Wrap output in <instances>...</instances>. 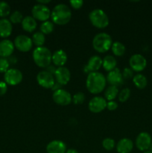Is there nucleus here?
<instances>
[{"label": "nucleus", "mask_w": 152, "mask_h": 153, "mask_svg": "<svg viewBox=\"0 0 152 153\" xmlns=\"http://www.w3.org/2000/svg\"><path fill=\"white\" fill-rule=\"evenodd\" d=\"M23 79L22 72L16 68H10L4 74V82L10 86H16L21 83Z\"/></svg>", "instance_id": "obj_8"}, {"label": "nucleus", "mask_w": 152, "mask_h": 153, "mask_svg": "<svg viewBox=\"0 0 152 153\" xmlns=\"http://www.w3.org/2000/svg\"><path fill=\"white\" fill-rule=\"evenodd\" d=\"M13 30L12 23L10 20L5 18L0 19V37L2 38H7L10 36Z\"/></svg>", "instance_id": "obj_21"}, {"label": "nucleus", "mask_w": 152, "mask_h": 153, "mask_svg": "<svg viewBox=\"0 0 152 153\" xmlns=\"http://www.w3.org/2000/svg\"><path fill=\"white\" fill-rule=\"evenodd\" d=\"M88 108L91 112L98 114L103 111L107 108V101L101 97H95L89 102Z\"/></svg>", "instance_id": "obj_14"}, {"label": "nucleus", "mask_w": 152, "mask_h": 153, "mask_svg": "<svg viewBox=\"0 0 152 153\" xmlns=\"http://www.w3.org/2000/svg\"><path fill=\"white\" fill-rule=\"evenodd\" d=\"M37 82L40 86L46 89H52L55 85V76L46 70L39 72L37 76Z\"/></svg>", "instance_id": "obj_7"}, {"label": "nucleus", "mask_w": 152, "mask_h": 153, "mask_svg": "<svg viewBox=\"0 0 152 153\" xmlns=\"http://www.w3.org/2000/svg\"><path fill=\"white\" fill-rule=\"evenodd\" d=\"M118 103L115 101H109L107 102V108L109 111H115L117 109Z\"/></svg>", "instance_id": "obj_38"}, {"label": "nucleus", "mask_w": 152, "mask_h": 153, "mask_svg": "<svg viewBox=\"0 0 152 153\" xmlns=\"http://www.w3.org/2000/svg\"><path fill=\"white\" fill-rule=\"evenodd\" d=\"M85 101V95L83 93L78 92L72 97V102L75 105L83 104Z\"/></svg>", "instance_id": "obj_33"}, {"label": "nucleus", "mask_w": 152, "mask_h": 153, "mask_svg": "<svg viewBox=\"0 0 152 153\" xmlns=\"http://www.w3.org/2000/svg\"><path fill=\"white\" fill-rule=\"evenodd\" d=\"M40 32L43 34H49L53 31L54 30V23L51 21H46L41 24L40 27Z\"/></svg>", "instance_id": "obj_28"}, {"label": "nucleus", "mask_w": 152, "mask_h": 153, "mask_svg": "<svg viewBox=\"0 0 152 153\" xmlns=\"http://www.w3.org/2000/svg\"><path fill=\"white\" fill-rule=\"evenodd\" d=\"M52 100L56 104L59 105L66 106L69 105L72 102V97L69 92L63 89H60L55 91L52 95Z\"/></svg>", "instance_id": "obj_9"}, {"label": "nucleus", "mask_w": 152, "mask_h": 153, "mask_svg": "<svg viewBox=\"0 0 152 153\" xmlns=\"http://www.w3.org/2000/svg\"><path fill=\"white\" fill-rule=\"evenodd\" d=\"M115 145H116L115 140L112 138H109V137L104 139L102 141L103 148L107 151L113 150V148L115 147Z\"/></svg>", "instance_id": "obj_32"}, {"label": "nucleus", "mask_w": 152, "mask_h": 153, "mask_svg": "<svg viewBox=\"0 0 152 153\" xmlns=\"http://www.w3.org/2000/svg\"><path fill=\"white\" fill-rule=\"evenodd\" d=\"M10 13V7L6 1H0V17L4 18L8 16Z\"/></svg>", "instance_id": "obj_29"}, {"label": "nucleus", "mask_w": 152, "mask_h": 153, "mask_svg": "<svg viewBox=\"0 0 152 153\" xmlns=\"http://www.w3.org/2000/svg\"><path fill=\"white\" fill-rule=\"evenodd\" d=\"M14 46L19 51L22 52H27L31 49L33 46V42L31 38L28 36L20 34L14 39L13 42Z\"/></svg>", "instance_id": "obj_11"}, {"label": "nucleus", "mask_w": 152, "mask_h": 153, "mask_svg": "<svg viewBox=\"0 0 152 153\" xmlns=\"http://www.w3.org/2000/svg\"><path fill=\"white\" fill-rule=\"evenodd\" d=\"M66 153H78V152L75 149H67L66 152Z\"/></svg>", "instance_id": "obj_40"}, {"label": "nucleus", "mask_w": 152, "mask_h": 153, "mask_svg": "<svg viewBox=\"0 0 152 153\" xmlns=\"http://www.w3.org/2000/svg\"><path fill=\"white\" fill-rule=\"evenodd\" d=\"M101 67H102V59L101 57L98 55H93L89 58L83 70L85 73H87L89 74L92 72H98V70Z\"/></svg>", "instance_id": "obj_15"}, {"label": "nucleus", "mask_w": 152, "mask_h": 153, "mask_svg": "<svg viewBox=\"0 0 152 153\" xmlns=\"http://www.w3.org/2000/svg\"><path fill=\"white\" fill-rule=\"evenodd\" d=\"M69 4L72 7L77 10V9H80L83 6V1L82 0H71L69 1Z\"/></svg>", "instance_id": "obj_36"}, {"label": "nucleus", "mask_w": 152, "mask_h": 153, "mask_svg": "<svg viewBox=\"0 0 152 153\" xmlns=\"http://www.w3.org/2000/svg\"><path fill=\"white\" fill-rule=\"evenodd\" d=\"M130 96H131V90L128 88H124L118 94L119 101L121 102H125L130 98Z\"/></svg>", "instance_id": "obj_31"}, {"label": "nucleus", "mask_w": 152, "mask_h": 153, "mask_svg": "<svg viewBox=\"0 0 152 153\" xmlns=\"http://www.w3.org/2000/svg\"><path fill=\"white\" fill-rule=\"evenodd\" d=\"M144 153H152V152H151L150 150H147V151H145V152H144Z\"/></svg>", "instance_id": "obj_42"}, {"label": "nucleus", "mask_w": 152, "mask_h": 153, "mask_svg": "<svg viewBox=\"0 0 152 153\" xmlns=\"http://www.w3.org/2000/svg\"><path fill=\"white\" fill-rule=\"evenodd\" d=\"M51 10L46 5L40 4L37 3L34 4L31 9L32 16L35 19L42 22H46L51 17Z\"/></svg>", "instance_id": "obj_6"}, {"label": "nucleus", "mask_w": 152, "mask_h": 153, "mask_svg": "<svg viewBox=\"0 0 152 153\" xmlns=\"http://www.w3.org/2000/svg\"><path fill=\"white\" fill-rule=\"evenodd\" d=\"M124 79H129L134 77V71L131 68L125 67L122 73Z\"/></svg>", "instance_id": "obj_35"}, {"label": "nucleus", "mask_w": 152, "mask_h": 153, "mask_svg": "<svg viewBox=\"0 0 152 153\" xmlns=\"http://www.w3.org/2000/svg\"><path fill=\"white\" fill-rule=\"evenodd\" d=\"M129 64L134 72H142L147 66V60L141 54H134L130 58Z\"/></svg>", "instance_id": "obj_10"}, {"label": "nucleus", "mask_w": 152, "mask_h": 153, "mask_svg": "<svg viewBox=\"0 0 152 153\" xmlns=\"http://www.w3.org/2000/svg\"><path fill=\"white\" fill-rule=\"evenodd\" d=\"M106 80L110 85V86L118 87L123 83V76L122 72L118 68L114 69L112 71L109 72L107 74Z\"/></svg>", "instance_id": "obj_16"}, {"label": "nucleus", "mask_w": 152, "mask_h": 153, "mask_svg": "<svg viewBox=\"0 0 152 153\" xmlns=\"http://www.w3.org/2000/svg\"><path fill=\"white\" fill-rule=\"evenodd\" d=\"M151 143L152 140L150 134L145 131L139 133L136 138V146L139 150L143 152L148 150Z\"/></svg>", "instance_id": "obj_12"}, {"label": "nucleus", "mask_w": 152, "mask_h": 153, "mask_svg": "<svg viewBox=\"0 0 152 153\" xmlns=\"http://www.w3.org/2000/svg\"><path fill=\"white\" fill-rule=\"evenodd\" d=\"M134 149V143L129 138H122L116 145L118 153H130Z\"/></svg>", "instance_id": "obj_20"}, {"label": "nucleus", "mask_w": 152, "mask_h": 153, "mask_svg": "<svg viewBox=\"0 0 152 153\" xmlns=\"http://www.w3.org/2000/svg\"><path fill=\"white\" fill-rule=\"evenodd\" d=\"M7 85L3 81H0V97L4 96L7 93Z\"/></svg>", "instance_id": "obj_37"}, {"label": "nucleus", "mask_w": 152, "mask_h": 153, "mask_svg": "<svg viewBox=\"0 0 152 153\" xmlns=\"http://www.w3.org/2000/svg\"><path fill=\"white\" fill-rule=\"evenodd\" d=\"M50 0H40V1H37V3L40 4H43V5H46V4L48 3H50Z\"/></svg>", "instance_id": "obj_39"}, {"label": "nucleus", "mask_w": 152, "mask_h": 153, "mask_svg": "<svg viewBox=\"0 0 152 153\" xmlns=\"http://www.w3.org/2000/svg\"><path fill=\"white\" fill-rule=\"evenodd\" d=\"M51 18L52 19V22L56 25H66L71 20V9L65 4H57L51 12Z\"/></svg>", "instance_id": "obj_2"}, {"label": "nucleus", "mask_w": 152, "mask_h": 153, "mask_svg": "<svg viewBox=\"0 0 152 153\" xmlns=\"http://www.w3.org/2000/svg\"><path fill=\"white\" fill-rule=\"evenodd\" d=\"M148 150H150L151 152H152V143H151V146H150V147H149V149Z\"/></svg>", "instance_id": "obj_41"}, {"label": "nucleus", "mask_w": 152, "mask_h": 153, "mask_svg": "<svg viewBox=\"0 0 152 153\" xmlns=\"http://www.w3.org/2000/svg\"><path fill=\"white\" fill-rule=\"evenodd\" d=\"M33 42V44L37 46V47H40V46H43L45 42H46V37L45 34L40 31H37L34 33L32 35V38H31Z\"/></svg>", "instance_id": "obj_27"}, {"label": "nucleus", "mask_w": 152, "mask_h": 153, "mask_svg": "<svg viewBox=\"0 0 152 153\" xmlns=\"http://www.w3.org/2000/svg\"><path fill=\"white\" fill-rule=\"evenodd\" d=\"M22 19H23V16L22 13L19 10H15L13 11L11 14L10 15V22L13 24H18L22 22Z\"/></svg>", "instance_id": "obj_30"}, {"label": "nucleus", "mask_w": 152, "mask_h": 153, "mask_svg": "<svg viewBox=\"0 0 152 153\" xmlns=\"http://www.w3.org/2000/svg\"><path fill=\"white\" fill-rule=\"evenodd\" d=\"M67 58L68 57L65 51L63 49H58L52 54V62L53 63L54 65L57 66L58 67H64L67 61Z\"/></svg>", "instance_id": "obj_19"}, {"label": "nucleus", "mask_w": 152, "mask_h": 153, "mask_svg": "<svg viewBox=\"0 0 152 153\" xmlns=\"http://www.w3.org/2000/svg\"><path fill=\"white\" fill-rule=\"evenodd\" d=\"M111 49L113 53L116 56L121 57L122 55H125V46L123 43H122L121 42L116 41L113 42V44H112Z\"/></svg>", "instance_id": "obj_25"}, {"label": "nucleus", "mask_w": 152, "mask_h": 153, "mask_svg": "<svg viewBox=\"0 0 152 153\" xmlns=\"http://www.w3.org/2000/svg\"><path fill=\"white\" fill-rule=\"evenodd\" d=\"M66 145L62 140H52L49 142L46 146L47 153H66Z\"/></svg>", "instance_id": "obj_17"}, {"label": "nucleus", "mask_w": 152, "mask_h": 153, "mask_svg": "<svg viewBox=\"0 0 152 153\" xmlns=\"http://www.w3.org/2000/svg\"><path fill=\"white\" fill-rule=\"evenodd\" d=\"M119 94V90L116 86H110L106 89L104 92V97L105 100L107 101H113V100L116 98Z\"/></svg>", "instance_id": "obj_26"}, {"label": "nucleus", "mask_w": 152, "mask_h": 153, "mask_svg": "<svg viewBox=\"0 0 152 153\" xmlns=\"http://www.w3.org/2000/svg\"><path fill=\"white\" fill-rule=\"evenodd\" d=\"M116 65H117V61L112 55H106L102 59L103 68L108 73L116 69Z\"/></svg>", "instance_id": "obj_23"}, {"label": "nucleus", "mask_w": 152, "mask_h": 153, "mask_svg": "<svg viewBox=\"0 0 152 153\" xmlns=\"http://www.w3.org/2000/svg\"><path fill=\"white\" fill-rule=\"evenodd\" d=\"M55 82L60 85H66L69 82L71 79V73L68 68L65 67H61L56 68L54 74Z\"/></svg>", "instance_id": "obj_13"}, {"label": "nucleus", "mask_w": 152, "mask_h": 153, "mask_svg": "<svg viewBox=\"0 0 152 153\" xmlns=\"http://www.w3.org/2000/svg\"><path fill=\"white\" fill-rule=\"evenodd\" d=\"M89 19L91 24L95 28H105L109 25V18L105 12L101 9H94L89 13Z\"/></svg>", "instance_id": "obj_5"}, {"label": "nucleus", "mask_w": 152, "mask_h": 153, "mask_svg": "<svg viewBox=\"0 0 152 153\" xmlns=\"http://www.w3.org/2000/svg\"><path fill=\"white\" fill-rule=\"evenodd\" d=\"M14 44L13 42L7 39L0 41V57L7 58L11 56L14 51Z\"/></svg>", "instance_id": "obj_18"}, {"label": "nucleus", "mask_w": 152, "mask_h": 153, "mask_svg": "<svg viewBox=\"0 0 152 153\" xmlns=\"http://www.w3.org/2000/svg\"><path fill=\"white\" fill-rule=\"evenodd\" d=\"M34 62L40 68H47L51 65L52 61V54L48 48L40 46L34 49L32 53Z\"/></svg>", "instance_id": "obj_3"}, {"label": "nucleus", "mask_w": 152, "mask_h": 153, "mask_svg": "<svg viewBox=\"0 0 152 153\" xmlns=\"http://www.w3.org/2000/svg\"><path fill=\"white\" fill-rule=\"evenodd\" d=\"M22 28L27 32H33L37 28V21L33 16H27L23 18L22 22Z\"/></svg>", "instance_id": "obj_22"}, {"label": "nucleus", "mask_w": 152, "mask_h": 153, "mask_svg": "<svg viewBox=\"0 0 152 153\" xmlns=\"http://www.w3.org/2000/svg\"><path fill=\"white\" fill-rule=\"evenodd\" d=\"M106 82V78L102 73L92 72L88 74L86 80V87L91 94H98L105 89Z\"/></svg>", "instance_id": "obj_1"}, {"label": "nucleus", "mask_w": 152, "mask_h": 153, "mask_svg": "<svg viewBox=\"0 0 152 153\" xmlns=\"http://www.w3.org/2000/svg\"><path fill=\"white\" fill-rule=\"evenodd\" d=\"M10 63L7 58H0V73H5L9 70Z\"/></svg>", "instance_id": "obj_34"}, {"label": "nucleus", "mask_w": 152, "mask_h": 153, "mask_svg": "<svg viewBox=\"0 0 152 153\" xmlns=\"http://www.w3.org/2000/svg\"><path fill=\"white\" fill-rule=\"evenodd\" d=\"M133 82H134V85L137 87L138 89L142 90L146 88L148 85V80L145 76L141 73H138V74L135 75L133 77Z\"/></svg>", "instance_id": "obj_24"}, {"label": "nucleus", "mask_w": 152, "mask_h": 153, "mask_svg": "<svg viewBox=\"0 0 152 153\" xmlns=\"http://www.w3.org/2000/svg\"><path fill=\"white\" fill-rule=\"evenodd\" d=\"M113 40L110 34L105 32L97 34L92 40V47L98 53H105L111 49Z\"/></svg>", "instance_id": "obj_4"}]
</instances>
